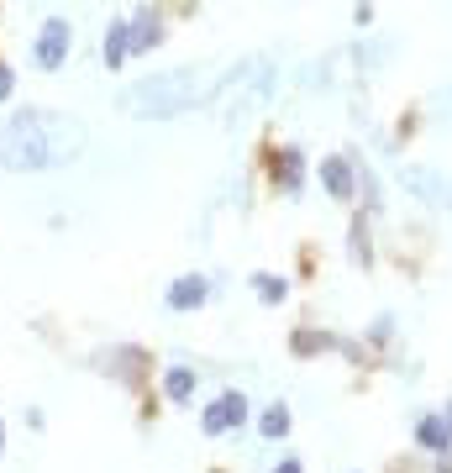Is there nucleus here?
Segmentation results:
<instances>
[{
    "label": "nucleus",
    "instance_id": "nucleus-1",
    "mask_svg": "<svg viewBox=\"0 0 452 473\" xmlns=\"http://www.w3.org/2000/svg\"><path fill=\"white\" fill-rule=\"evenodd\" d=\"M79 152H85V121H74L64 110H16L0 127V169L11 173L58 169Z\"/></svg>",
    "mask_w": 452,
    "mask_h": 473
},
{
    "label": "nucleus",
    "instance_id": "nucleus-2",
    "mask_svg": "<svg viewBox=\"0 0 452 473\" xmlns=\"http://www.w3.org/2000/svg\"><path fill=\"white\" fill-rule=\"evenodd\" d=\"M247 64H184V68H169V74H152L142 85H131L127 106L137 116H184L194 106H211L221 89L242 79Z\"/></svg>",
    "mask_w": 452,
    "mask_h": 473
},
{
    "label": "nucleus",
    "instance_id": "nucleus-3",
    "mask_svg": "<svg viewBox=\"0 0 452 473\" xmlns=\"http://www.w3.org/2000/svg\"><path fill=\"white\" fill-rule=\"evenodd\" d=\"M68 47H74V26H68L64 16H47L43 32H37V43H32V64L53 74V68H64Z\"/></svg>",
    "mask_w": 452,
    "mask_h": 473
},
{
    "label": "nucleus",
    "instance_id": "nucleus-4",
    "mask_svg": "<svg viewBox=\"0 0 452 473\" xmlns=\"http://www.w3.org/2000/svg\"><path fill=\"white\" fill-rule=\"evenodd\" d=\"M242 421H247V394L242 389H226L215 405H205V415H200V426H205V436H226V431H237Z\"/></svg>",
    "mask_w": 452,
    "mask_h": 473
},
{
    "label": "nucleus",
    "instance_id": "nucleus-5",
    "mask_svg": "<svg viewBox=\"0 0 452 473\" xmlns=\"http://www.w3.org/2000/svg\"><path fill=\"white\" fill-rule=\"evenodd\" d=\"M158 37H163V26H158V16H152V5H137V16L127 22V43H131V53H148Z\"/></svg>",
    "mask_w": 452,
    "mask_h": 473
},
{
    "label": "nucleus",
    "instance_id": "nucleus-6",
    "mask_svg": "<svg viewBox=\"0 0 452 473\" xmlns=\"http://www.w3.org/2000/svg\"><path fill=\"white\" fill-rule=\"evenodd\" d=\"M194 305H205V279L200 274H179L169 284V310H194Z\"/></svg>",
    "mask_w": 452,
    "mask_h": 473
},
{
    "label": "nucleus",
    "instance_id": "nucleus-7",
    "mask_svg": "<svg viewBox=\"0 0 452 473\" xmlns=\"http://www.w3.org/2000/svg\"><path fill=\"white\" fill-rule=\"evenodd\" d=\"M405 184L421 194L426 205H447V194H452V184H442V173H431V169H410Z\"/></svg>",
    "mask_w": 452,
    "mask_h": 473
},
{
    "label": "nucleus",
    "instance_id": "nucleus-8",
    "mask_svg": "<svg viewBox=\"0 0 452 473\" xmlns=\"http://www.w3.org/2000/svg\"><path fill=\"white\" fill-rule=\"evenodd\" d=\"M106 68H121L131 58V43H127V22H110V32H106Z\"/></svg>",
    "mask_w": 452,
    "mask_h": 473
},
{
    "label": "nucleus",
    "instance_id": "nucleus-9",
    "mask_svg": "<svg viewBox=\"0 0 452 473\" xmlns=\"http://www.w3.org/2000/svg\"><path fill=\"white\" fill-rule=\"evenodd\" d=\"M321 179H326V190L337 194V200H347V194H352V169H347L342 158H326V163H321Z\"/></svg>",
    "mask_w": 452,
    "mask_h": 473
},
{
    "label": "nucleus",
    "instance_id": "nucleus-10",
    "mask_svg": "<svg viewBox=\"0 0 452 473\" xmlns=\"http://www.w3.org/2000/svg\"><path fill=\"white\" fill-rule=\"evenodd\" d=\"M415 436H421V447H431V452H447L452 447V436H447V426H442V415H426V421L415 426Z\"/></svg>",
    "mask_w": 452,
    "mask_h": 473
},
{
    "label": "nucleus",
    "instance_id": "nucleus-11",
    "mask_svg": "<svg viewBox=\"0 0 452 473\" xmlns=\"http://www.w3.org/2000/svg\"><path fill=\"white\" fill-rule=\"evenodd\" d=\"M258 431L268 436V442H279L284 431H289V410H284V405H268V410H263V421H258Z\"/></svg>",
    "mask_w": 452,
    "mask_h": 473
},
{
    "label": "nucleus",
    "instance_id": "nucleus-12",
    "mask_svg": "<svg viewBox=\"0 0 452 473\" xmlns=\"http://www.w3.org/2000/svg\"><path fill=\"white\" fill-rule=\"evenodd\" d=\"M163 389H169V400H190L194 394V368H169Z\"/></svg>",
    "mask_w": 452,
    "mask_h": 473
},
{
    "label": "nucleus",
    "instance_id": "nucleus-13",
    "mask_svg": "<svg viewBox=\"0 0 452 473\" xmlns=\"http://www.w3.org/2000/svg\"><path fill=\"white\" fill-rule=\"evenodd\" d=\"M279 173H284V190H300V152H295V148H284Z\"/></svg>",
    "mask_w": 452,
    "mask_h": 473
},
{
    "label": "nucleus",
    "instance_id": "nucleus-14",
    "mask_svg": "<svg viewBox=\"0 0 452 473\" xmlns=\"http://www.w3.org/2000/svg\"><path fill=\"white\" fill-rule=\"evenodd\" d=\"M253 289H258V295H263V300H268V305H279V300H284V289H289V284H284V279H274V274H258V279H253Z\"/></svg>",
    "mask_w": 452,
    "mask_h": 473
},
{
    "label": "nucleus",
    "instance_id": "nucleus-15",
    "mask_svg": "<svg viewBox=\"0 0 452 473\" xmlns=\"http://www.w3.org/2000/svg\"><path fill=\"white\" fill-rule=\"evenodd\" d=\"M352 258H358V263H368V232H363V221L352 226Z\"/></svg>",
    "mask_w": 452,
    "mask_h": 473
},
{
    "label": "nucleus",
    "instance_id": "nucleus-16",
    "mask_svg": "<svg viewBox=\"0 0 452 473\" xmlns=\"http://www.w3.org/2000/svg\"><path fill=\"white\" fill-rule=\"evenodd\" d=\"M11 89H16V74H11L5 58H0V100H11Z\"/></svg>",
    "mask_w": 452,
    "mask_h": 473
},
{
    "label": "nucleus",
    "instance_id": "nucleus-17",
    "mask_svg": "<svg viewBox=\"0 0 452 473\" xmlns=\"http://www.w3.org/2000/svg\"><path fill=\"white\" fill-rule=\"evenodd\" d=\"M274 473H300V463H295V457H289V463H279V468Z\"/></svg>",
    "mask_w": 452,
    "mask_h": 473
},
{
    "label": "nucleus",
    "instance_id": "nucleus-18",
    "mask_svg": "<svg viewBox=\"0 0 452 473\" xmlns=\"http://www.w3.org/2000/svg\"><path fill=\"white\" fill-rule=\"evenodd\" d=\"M0 452H5V426H0Z\"/></svg>",
    "mask_w": 452,
    "mask_h": 473
},
{
    "label": "nucleus",
    "instance_id": "nucleus-19",
    "mask_svg": "<svg viewBox=\"0 0 452 473\" xmlns=\"http://www.w3.org/2000/svg\"><path fill=\"white\" fill-rule=\"evenodd\" d=\"M447 211H452V194H447Z\"/></svg>",
    "mask_w": 452,
    "mask_h": 473
}]
</instances>
